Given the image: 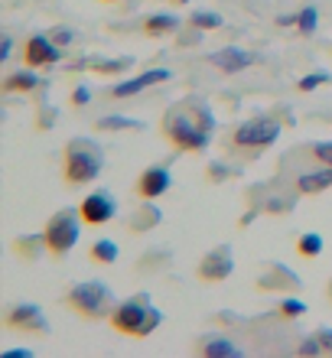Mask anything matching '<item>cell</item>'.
<instances>
[{"label": "cell", "instance_id": "obj_1", "mask_svg": "<svg viewBox=\"0 0 332 358\" xmlns=\"http://www.w3.org/2000/svg\"><path fill=\"white\" fill-rule=\"evenodd\" d=\"M215 131V114L199 98H182L170 104L160 117V134L180 153H202Z\"/></svg>", "mask_w": 332, "mask_h": 358}, {"label": "cell", "instance_id": "obj_2", "mask_svg": "<svg viewBox=\"0 0 332 358\" xmlns=\"http://www.w3.org/2000/svg\"><path fill=\"white\" fill-rule=\"evenodd\" d=\"M280 127L284 124L277 121V114H257V117H247L235 127V131H228L225 137V150L241 157V160H254L261 157L264 150H270L280 137Z\"/></svg>", "mask_w": 332, "mask_h": 358}, {"label": "cell", "instance_id": "obj_3", "mask_svg": "<svg viewBox=\"0 0 332 358\" xmlns=\"http://www.w3.org/2000/svg\"><path fill=\"white\" fill-rule=\"evenodd\" d=\"M105 166V150L92 137H72L62 150V176L68 186H88L95 182Z\"/></svg>", "mask_w": 332, "mask_h": 358}, {"label": "cell", "instance_id": "obj_4", "mask_svg": "<svg viewBox=\"0 0 332 358\" xmlns=\"http://www.w3.org/2000/svg\"><path fill=\"white\" fill-rule=\"evenodd\" d=\"M62 306H66L68 313L82 316V320H88V322H101V320H108V316L114 313L117 300H114V290L108 287V283L85 280V283L68 287L66 296H62Z\"/></svg>", "mask_w": 332, "mask_h": 358}, {"label": "cell", "instance_id": "obj_5", "mask_svg": "<svg viewBox=\"0 0 332 358\" xmlns=\"http://www.w3.org/2000/svg\"><path fill=\"white\" fill-rule=\"evenodd\" d=\"M82 215L72 212V208H62L56 215L49 218L46 225H43V241H46V255L52 261H62L66 255H72V248L78 245V238H82Z\"/></svg>", "mask_w": 332, "mask_h": 358}, {"label": "cell", "instance_id": "obj_6", "mask_svg": "<svg viewBox=\"0 0 332 358\" xmlns=\"http://www.w3.org/2000/svg\"><path fill=\"white\" fill-rule=\"evenodd\" d=\"M147 313H150V293H133V296H127V300H121L114 306V313L108 316V326L114 332H121V336L137 339Z\"/></svg>", "mask_w": 332, "mask_h": 358}, {"label": "cell", "instance_id": "obj_7", "mask_svg": "<svg viewBox=\"0 0 332 358\" xmlns=\"http://www.w3.org/2000/svg\"><path fill=\"white\" fill-rule=\"evenodd\" d=\"M3 329L7 332H23V336H36V339H46L49 336V322L43 306L36 303H10L3 310Z\"/></svg>", "mask_w": 332, "mask_h": 358}, {"label": "cell", "instance_id": "obj_8", "mask_svg": "<svg viewBox=\"0 0 332 358\" xmlns=\"http://www.w3.org/2000/svg\"><path fill=\"white\" fill-rule=\"evenodd\" d=\"M78 215H82V222L85 225H108L114 215H117V202H114V196L108 192V189H95L92 196H85L82 202H78Z\"/></svg>", "mask_w": 332, "mask_h": 358}, {"label": "cell", "instance_id": "obj_9", "mask_svg": "<svg viewBox=\"0 0 332 358\" xmlns=\"http://www.w3.org/2000/svg\"><path fill=\"white\" fill-rule=\"evenodd\" d=\"M231 271H235V257H231V248L228 245H219L212 248V251H205V257L199 261V280L202 283H225L228 277H231Z\"/></svg>", "mask_w": 332, "mask_h": 358}, {"label": "cell", "instance_id": "obj_10", "mask_svg": "<svg viewBox=\"0 0 332 358\" xmlns=\"http://www.w3.org/2000/svg\"><path fill=\"white\" fill-rule=\"evenodd\" d=\"M59 59H62V46H56L52 36L36 33V36H29L23 43V66L27 69H49L56 66Z\"/></svg>", "mask_w": 332, "mask_h": 358}, {"label": "cell", "instance_id": "obj_11", "mask_svg": "<svg viewBox=\"0 0 332 358\" xmlns=\"http://www.w3.org/2000/svg\"><path fill=\"white\" fill-rule=\"evenodd\" d=\"M170 69H150V72H140V76L127 78V82H117L114 88H108L105 98H111V101H124V98H133V94L147 92V88L153 85H163V82H170Z\"/></svg>", "mask_w": 332, "mask_h": 358}, {"label": "cell", "instance_id": "obj_12", "mask_svg": "<svg viewBox=\"0 0 332 358\" xmlns=\"http://www.w3.org/2000/svg\"><path fill=\"white\" fill-rule=\"evenodd\" d=\"M254 62H257L254 52H247V49H238V46H225V49H219V52H212V56H209V66H215L219 72H225V76L245 72V69H251Z\"/></svg>", "mask_w": 332, "mask_h": 358}, {"label": "cell", "instance_id": "obj_13", "mask_svg": "<svg viewBox=\"0 0 332 358\" xmlns=\"http://www.w3.org/2000/svg\"><path fill=\"white\" fill-rule=\"evenodd\" d=\"M170 170L166 166H147V170L137 176V186H133V192L140 199H160L166 189H170Z\"/></svg>", "mask_w": 332, "mask_h": 358}, {"label": "cell", "instance_id": "obj_14", "mask_svg": "<svg viewBox=\"0 0 332 358\" xmlns=\"http://www.w3.org/2000/svg\"><path fill=\"white\" fill-rule=\"evenodd\" d=\"M257 290H300V277L284 264H267L257 277Z\"/></svg>", "mask_w": 332, "mask_h": 358}, {"label": "cell", "instance_id": "obj_15", "mask_svg": "<svg viewBox=\"0 0 332 358\" xmlns=\"http://www.w3.org/2000/svg\"><path fill=\"white\" fill-rule=\"evenodd\" d=\"M326 189H332V166H326V163L296 173V192L300 196H319Z\"/></svg>", "mask_w": 332, "mask_h": 358}, {"label": "cell", "instance_id": "obj_16", "mask_svg": "<svg viewBox=\"0 0 332 358\" xmlns=\"http://www.w3.org/2000/svg\"><path fill=\"white\" fill-rule=\"evenodd\" d=\"M43 85V78L29 69L27 72V66H23V72H10L3 82H0V92L3 94H29V92H36V88Z\"/></svg>", "mask_w": 332, "mask_h": 358}, {"label": "cell", "instance_id": "obj_17", "mask_svg": "<svg viewBox=\"0 0 332 358\" xmlns=\"http://www.w3.org/2000/svg\"><path fill=\"white\" fill-rule=\"evenodd\" d=\"M196 352H199V355H209V358H215V355L238 358L245 349H241V345H235L231 339H222V336H205V339L196 342Z\"/></svg>", "mask_w": 332, "mask_h": 358}, {"label": "cell", "instance_id": "obj_18", "mask_svg": "<svg viewBox=\"0 0 332 358\" xmlns=\"http://www.w3.org/2000/svg\"><path fill=\"white\" fill-rule=\"evenodd\" d=\"M160 208L153 206V199H147V202H140L137 206V212L131 215V222H127V228L131 231H147V228H157L160 225Z\"/></svg>", "mask_w": 332, "mask_h": 358}, {"label": "cell", "instance_id": "obj_19", "mask_svg": "<svg viewBox=\"0 0 332 358\" xmlns=\"http://www.w3.org/2000/svg\"><path fill=\"white\" fill-rule=\"evenodd\" d=\"M180 29V20L170 17V13H157V17H147L143 20V33L150 39H160V36H170Z\"/></svg>", "mask_w": 332, "mask_h": 358}, {"label": "cell", "instance_id": "obj_20", "mask_svg": "<svg viewBox=\"0 0 332 358\" xmlns=\"http://www.w3.org/2000/svg\"><path fill=\"white\" fill-rule=\"evenodd\" d=\"M143 124L140 121H131V117H117V114H105V117H98L95 121V131H140Z\"/></svg>", "mask_w": 332, "mask_h": 358}, {"label": "cell", "instance_id": "obj_21", "mask_svg": "<svg viewBox=\"0 0 332 358\" xmlns=\"http://www.w3.org/2000/svg\"><path fill=\"white\" fill-rule=\"evenodd\" d=\"M296 255L306 257V261H313V257L323 255V238L316 235V231H306V235L296 238Z\"/></svg>", "mask_w": 332, "mask_h": 358}, {"label": "cell", "instance_id": "obj_22", "mask_svg": "<svg viewBox=\"0 0 332 358\" xmlns=\"http://www.w3.org/2000/svg\"><path fill=\"white\" fill-rule=\"evenodd\" d=\"M133 66V59L121 56V59H98V62H92V72L95 76H117V72H127V69Z\"/></svg>", "mask_w": 332, "mask_h": 358}, {"label": "cell", "instance_id": "obj_23", "mask_svg": "<svg viewBox=\"0 0 332 358\" xmlns=\"http://www.w3.org/2000/svg\"><path fill=\"white\" fill-rule=\"evenodd\" d=\"M88 257H92V261H95V264H114V261H117V245H114V241H95V245H92V251H88Z\"/></svg>", "mask_w": 332, "mask_h": 358}, {"label": "cell", "instance_id": "obj_24", "mask_svg": "<svg viewBox=\"0 0 332 358\" xmlns=\"http://www.w3.org/2000/svg\"><path fill=\"white\" fill-rule=\"evenodd\" d=\"M189 23H192L196 29H202V33H205V29H222V23H225V20H222L219 13L199 10V13H192V17H189Z\"/></svg>", "mask_w": 332, "mask_h": 358}, {"label": "cell", "instance_id": "obj_25", "mask_svg": "<svg viewBox=\"0 0 332 358\" xmlns=\"http://www.w3.org/2000/svg\"><path fill=\"white\" fill-rule=\"evenodd\" d=\"M303 313H306V303H300V300H290V296H287V300L277 303V316H280V320H300Z\"/></svg>", "mask_w": 332, "mask_h": 358}, {"label": "cell", "instance_id": "obj_26", "mask_svg": "<svg viewBox=\"0 0 332 358\" xmlns=\"http://www.w3.org/2000/svg\"><path fill=\"white\" fill-rule=\"evenodd\" d=\"M329 82H332L329 72H313V76H303L296 82V92H316L319 85H329Z\"/></svg>", "mask_w": 332, "mask_h": 358}, {"label": "cell", "instance_id": "obj_27", "mask_svg": "<svg viewBox=\"0 0 332 358\" xmlns=\"http://www.w3.org/2000/svg\"><path fill=\"white\" fill-rule=\"evenodd\" d=\"M316 20H319V13H316V7H306V10H300L296 13V29L303 33V36H310L316 29Z\"/></svg>", "mask_w": 332, "mask_h": 358}, {"label": "cell", "instance_id": "obj_28", "mask_svg": "<svg viewBox=\"0 0 332 358\" xmlns=\"http://www.w3.org/2000/svg\"><path fill=\"white\" fill-rule=\"evenodd\" d=\"M310 150V157H313L316 163H326V166H332V141H319V143H310L306 147Z\"/></svg>", "mask_w": 332, "mask_h": 358}, {"label": "cell", "instance_id": "obj_29", "mask_svg": "<svg viewBox=\"0 0 332 358\" xmlns=\"http://www.w3.org/2000/svg\"><path fill=\"white\" fill-rule=\"evenodd\" d=\"M160 322H163V313L157 310V306H150V313H147V320H143L140 332H137V339H147L150 332H157V329H160Z\"/></svg>", "mask_w": 332, "mask_h": 358}, {"label": "cell", "instance_id": "obj_30", "mask_svg": "<svg viewBox=\"0 0 332 358\" xmlns=\"http://www.w3.org/2000/svg\"><path fill=\"white\" fill-rule=\"evenodd\" d=\"M296 355H306V358H310V355H326L319 336H316V332H313V336H306V339L296 345Z\"/></svg>", "mask_w": 332, "mask_h": 358}, {"label": "cell", "instance_id": "obj_31", "mask_svg": "<svg viewBox=\"0 0 332 358\" xmlns=\"http://www.w3.org/2000/svg\"><path fill=\"white\" fill-rule=\"evenodd\" d=\"M49 36H52V43H56V46H62V49H66V46H72V39H75V33H72V29H66V27H62V29H52Z\"/></svg>", "mask_w": 332, "mask_h": 358}, {"label": "cell", "instance_id": "obj_32", "mask_svg": "<svg viewBox=\"0 0 332 358\" xmlns=\"http://www.w3.org/2000/svg\"><path fill=\"white\" fill-rule=\"evenodd\" d=\"M88 101H92V92H88L85 85H78L75 92H72V104H75V108H85Z\"/></svg>", "mask_w": 332, "mask_h": 358}, {"label": "cell", "instance_id": "obj_33", "mask_svg": "<svg viewBox=\"0 0 332 358\" xmlns=\"http://www.w3.org/2000/svg\"><path fill=\"white\" fill-rule=\"evenodd\" d=\"M316 336H319V342H323L326 355H332V329H329V326H319V329H316Z\"/></svg>", "mask_w": 332, "mask_h": 358}, {"label": "cell", "instance_id": "obj_34", "mask_svg": "<svg viewBox=\"0 0 332 358\" xmlns=\"http://www.w3.org/2000/svg\"><path fill=\"white\" fill-rule=\"evenodd\" d=\"M10 46H13V43H10V36H3V46H0V62H7V59H10Z\"/></svg>", "mask_w": 332, "mask_h": 358}, {"label": "cell", "instance_id": "obj_35", "mask_svg": "<svg viewBox=\"0 0 332 358\" xmlns=\"http://www.w3.org/2000/svg\"><path fill=\"white\" fill-rule=\"evenodd\" d=\"M3 358H33V355L23 352V349H13V352H3Z\"/></svg>", "mask_w": 332, "mask_h": 358}, {"label": "cell", "instance_id": "obj_36", "mask_svg": "<svg viewBox=\"0 0 332 358\" xmlns=\"http://www.w3.org/2000/svg\"><path fill=\"white\" fill-rule=\"evenodd\" d=\"M277 27H296V17H277Z\"/></svg>", "mask_w": 332, "mask_h": 358}, {"label": "cell", "instance_id": "obj_37", "mask_svg": "<svg viewBox=\"0 0 332 358\" xmlns=\"http://www.w3.org/2000/svg\"><path fill=\"white\" fill-rule=\"evenodd\" d=\"M326 293H329V303H332V280H329V287H326Z\"/></svg>", "mask_w": 332, "mask_h": 358}, {"label": "cell", "instance_id": "obj_38", "mask_svg": "<svg viewBox=\"0 0 332 358\" xmlns=\"http://www.w3.org/2000/svg\"><path fill=\"white\" fill-rule=\"evenodd\" d=\"M170 3H189V0H170Z\"/></svg>", "mask_w": 332, "mask_h": 358}, {"label": "cell", "instance_id": "obj_39", "mask_svg": "<svg viewBox=\"0 0 332 358\" xmlns=\"http://www.w3.org/2000/svg\"><path fill=\"white\" fill-rule=\"evenodd\" d=\"M101 3H117V0H101Z\"/></svg>", "mask_w": 332, "mask_h": 358}]
</instances>
